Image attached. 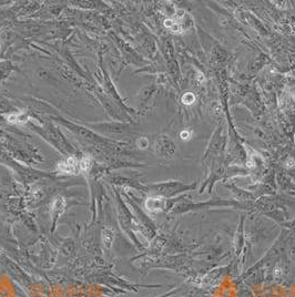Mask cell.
I'll use <instances>...</instances> for the list:
<instances>
[{"instance_id": "1", "label": "cell", "mask_w": 295, "mask_h": 297, "mask_svg": "<svg viewBox=\"0 0 295 297\" xmlns=\"http://www.w3.org/2000/svg\"><path fill=\"white\" fill-rule=\"evenodd\" d=\"M59 170L62 173L66 174H70V173H75L77 172V168H79V162L75 158H69V159L64 161V162L59 164Z\"/></svg>"}, {"instance_id": "2", "label": "cell", "mask_w": 295, "mask_h": 297, "mask_svg": "<svg viewBox=\"0 0 295 297\" xmlns=\"http://www.w3.org/2000/svg\"><path fill=\"white\" fill-rule=\"evenodd\" d=\"M102 241L103 244L107 248H109L112 244V241H113V233L110 228H104L102 232Z\"/></svg>"}, {"instance_id": "3", "label": "cell", "mask_w": 295, "mask_h": 297, "mask_svg": "<svg viewBox=\"0 0 295 297\" xmlns=\"http://www.w3.org/2000/svg\"><path fill=\"white\" fill-rule=\"evenodd\" d=\"M7 119L10 123H20L27 121V115L22 113H11L7 117Z\"/></svg>"}]
</instances>
